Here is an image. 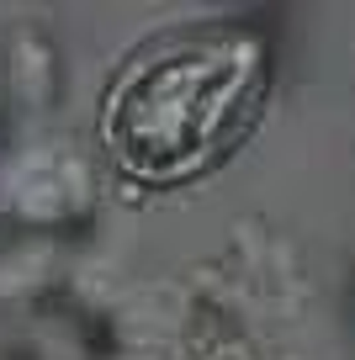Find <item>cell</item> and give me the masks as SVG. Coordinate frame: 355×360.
<instances>
[{
    "mask_svg": "<svg viewBox=\"0 0 355 360\" xmlns=\"http://www.w3.org/2000/svg\"><path fill=\"white\" fill-rule=\"evenodd\" d=\"M270 43L244 22L175 27L117 64L96 106L106 165L165 191L218 169L270 96Z\"/></svg>",
    "mask_w": 355,
    "mask_h": 360,
    "instance_id": "cell-1",
    "label": "cell"
}]
</instances>
